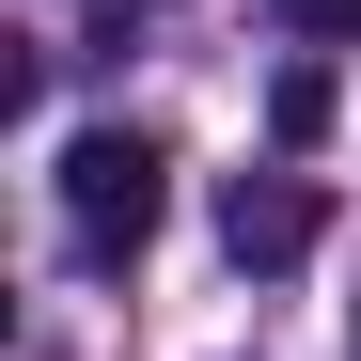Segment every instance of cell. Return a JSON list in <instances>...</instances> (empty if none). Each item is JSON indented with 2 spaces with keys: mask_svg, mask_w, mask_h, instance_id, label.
<instances>
[{
  "mask_svg": "<svg viewBox=\"0 0 361 361\" xmlns=\"http://www.w3.org/2000/svg\"><path fill=\"white\" fill-rule=\"evenodd\" d=\"M220 235H235V267H298V252H314V189H298V173H235Z\"/></svg>",
  "mask_w": 361,
  "mask_h": 361,
  "instance_id": "2",
  "label": "cell"
},
{
  "mask_svg": "<svg viewBox=\"0 0 361 361\" xmlns=\"http://www.w3.org/2000/svg\"><path fill=\"white\" fill-rule=\"evenodd\" d=\"M267 126H283V142H330V63H283V94H267Z\"/></svg>",
  "mask_w": 361,
  "mask_h": 361,
  "instance_id": "3",
  "label": "cell"
},
{
  "mask_svg": "<svg viewBox=\"0 0 361 361\" xmlns=\"http://www.w3.org/2000/svg\"><path fill=\"white\" fill-rule=\"evenodd\" d=\"M283 32H314V47H330V32H361V0H283Z\"/></svg>",
  "mask_w": 361,
  "mask_h": 361,
  "instance_id": "4",
  "label": "cell"
},
{
  "mask_svg": "<svg viewBox=\"0 0 361 361\" xmlns=\"http://www.w3.org/2000/svg\"><path fill=\"white\" fill-rule=\"evenodd\" d=\"M157 204H173V157H157L142 126H79V142H63V220H79L94 267H126L142 235H157Z\"/></svg>",
  "mask_w": 361,
  "mask_h": 361,
  "instance_id": "1",
  "label": "cell"
},
{
  "mask_svg": "<svg viewBox=\"0 0 361 361\" xmlns=\"http://www.w3.org/2000/svg\"><path fill=\"white\" fill-rule=\"evenodd\" d=\"M345 345H361V314H345Z\"/></svg>",
  "mask_w": 361,
  "mask_h": 361,
  "instance_id": "5",
  "label": "cell"
}]
</instances>
